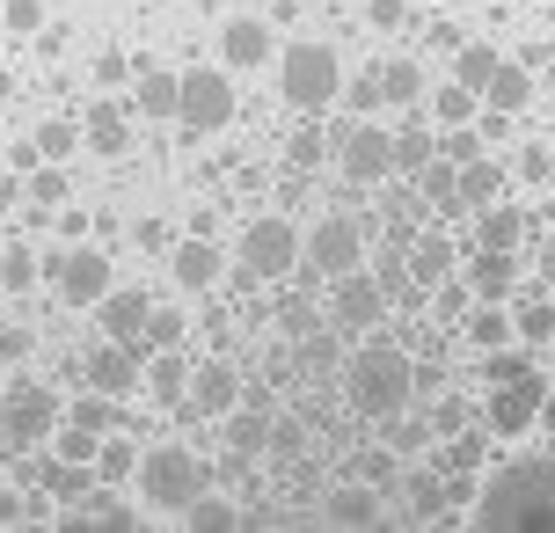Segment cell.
Instances as JSON below:
<instances>
[{"mask_svg":"<svg viewBox=\"0 0 555 533\" xmlns=\"http://www.w3.org/2000/svg\"><path fill=\"white\" fill-rule=\"evenodd\" d=\"M461 424H468V410H461V402H439V439H453Z\"/></svg>","mask_w":555,"mask_h":533,"instance_id":"57","label":"cell"},{"mask_svg":"<svg viewBox=\"0 0 555 533\" xmlns=\"http://www.w3.org/2000/svg\"><path fill=\"white\" fill-rule=\"evenodd\" d=\"M191 373H197V365H183V359H176V343H168L162 359L146 365V380H154V394H162V402H176V394L191 388Z\"/></svg>","mask_w":555,"mask_h":533,"instance_id":"30","label":"cell"},{"mask_svg":"<svg viewBox=\"0 0 555 533\" xmlns=\"http://www.w3.org/2000/svg\"><path fill=\"white\" fill-rule=\"evenodd\" d=\"M278 322H285V337H314V308L300 292H278Z\"/></svg>","mask_w":555,"mask_h":533,"instance_id":"40","label":"cell"},{"mask_svg":"<svg viewBox=\"0 0 555 533\" xmlns=\"http://www.w3.org/2000/svg\"><path fill=\"white\" fill-rule=\"evenodd\" d=\"M95 476H103V482H125V476H139V453L125 446V439H103V453H95Z\"/></svg>","mask_w":555,"mask_h":533,"instance_id":"37","label":"cell"},{"mask_svg":"<svg viewBox=\"0 0 555 533\" xmlns=\"http://www.w3.org/2000/svg\"><path fill=\"white\" fill-rule=\"evenodd\" d=\"M74 146H88V140H81V125H74V117H52V125L37 132V154H44V161H66Z\"/></svg>","mask_w":555,"mask_h":533,"instance_id":"34","label":"cell"},{"mask_svg":"<svg viewBox=\"0 0 555 533\" xmlns=\"http://www.w3.org/2000/svg\"><path fill=\"white\" fill-rule=\"evenodd\" d=\"M548 183H555V161H548Z\"/></svg>","mask_w":555,"mask_h":533,"instance_id":"62","label":"cell"},{"mask_svg":"<svg viewBox=\"0 0 555 533\" xmlns=\"http://www.w3.org/2000/svg\"><path fill=\"white\" fill-rule=\"evenodd\" d=\"M132 103L146 117H168L176 103H183V81H168V74H154V66H146V74H139V88H132Z\"/></svg>","mask_w":555,"mask_h":533,"instance_id":"26","label":"cell"},{"mask_svg":"<svg viewBox=\"0 0 555 533\" xmlns=\"http://www.w3.org/2000/svg\"><path fill=\"white\" fill-rule=\"evenodd\" d=\"M59 292H66L74 308H103V292H111V256H103V249H66Z\"/></svg>","mask_w":555,"mask_h":533,"instance_id":"12","label":"cell"},{"mask_svg":"<svg viewBox=\"0 0 555 533\" xmlns=\"http://www.w3.org/2000/svg\"><path fill=\"white\" fill-rule=\"evenodd\" d=\"M37 505H23V497H0V526H15V519H29Z\"/></svg>","mask_w":555,"mask_h":533,"instance_id":"58","label":"cell"},{"mask_svg":"<svg viewBox=\"0 0 555 533\" xmlns=\"http://www.w3.org/2000/svg\"><path fill=\"white\" fill-rule=\"evenodd\" d=\"M146 314H154V308H146L139 292H103V314H95V322H103V337L146 351Z\"/></svg>","mask_w":555,"mask_h":533,"instance_id":"13","label":"cell"},{"mask_svg":"<svg viewBox=\"0 0 555 533\" xmlns=\"http://www.w3.org/2000/svg\"><path fill=\"white\" fill-rule=\"evenodd\" d=\"M453 81H468L475 95H482V88L498 81V52H490V44H461V52H453Z\"/></svg>","mask_w":555,"mask_h":533,"instance_id":"27","label":"cell"},{"mask_svg":"<svg viewBox=\"0 0 555 533\" xmlns=\"http://www.w3.org/2000/svg\"><path fill=\"white\" fill-rule=\"evenodd\" d=\"M416 191L431 197V205H439V212H453V191H461V161H431V169H416Z\"/></svg>","mask_w":555,"mask_h":533,"instance_id":"28","label":"cell"},{"mask_svg":"<svg viewBox=\"0 0 555 533\" xmlns=\"http://www.w3.org/2000/svg\"><path fill=\"white\" fill-rule=\"evenodd\" d=\"M330 519L336 526H380L388 511H380V497L365 482H344V490H330Z\"/></svg>","mask_w":555,"mask_h":533,"instance_id":"17","label":"cell"},{"mask_svg":"<svg viewBox=\"0 0 555 533\" xmlns=\"http://www.w3.org/2000/svg\"><path fill=\"white\" fill-rule=\"evenodd\" d=\"M8 23H15V29H37V23H44V8H37V0H8Z\"/></svg>","mask_w":555,"mask_h":533,"instance_id":"53","label":"cell"},{"mask_svg":"<svg viewBox=\"0 0 555 533\" xmlns=\"http://www.w3.org/2000/svg\"><path fill=\"white\" fill-rule=\"evenodd\" d=\"M183 337V314H146V351H154V343H176Z\"/></svg>","mask_w":555,"mask_h":533,"instance_id":"51","label":"cell"},{"mask_svg":"<svg viewBox=\"0 0 555 533\" xmlns=\"http://www.w3.org/2000/svg\"><path fill=\"white\" fill-rule=\"evenodd\" d=\"M336 161H344L351 183H380V176H395V132L351 125V132H336Z\"/></svg>","mask_w":555,"mask_h":533,"instance_id":"11","label":"cell"},{"mask_svg":"<svg viewBox=\"0 0 555 533\" xmlns=\"http://www.w3.org/2000/svg\"><path fill=\"white\" fill-rule=\"evenodd\" d=\"M380 103H388V81H380V74H359V81L344 88V110H351V117L380 110Z\"/></svg>","mask_w":555,"mask_h":533,"instance_id":"38","label":"cell"},{"mask_svg":"<svg viewBox=\"0 0 555 533\" xmlns=\"http://www.w3.org/2000/svg\"><path fill=\"white\" fill-rule=\"evenodd\" d=\"M512 278H519V263H512V249H482L468 263V285L482 292V300H504L512 292Z\"/></svg>","mask_w":555,"mask_h":533,"instance_id":"19","label":"cell"},{"mask_svg":"<svg viewBox=\"0 0 555 533\" xmlns=\"http://www.w3.org/2000/svg\"><path fill=\"white\" fill-rule=\"evenodd\" d=\"M0 110H8V74H0Z\"/></svg>","mask_w":555,"mask_h":533,"instance_id":"60","label":"cell"},{"mask_svg":"<svg viewBox=\"0 0 555 533\" xmlns=\"http://www.w3.org/2000/svg\"><path fill=\"white\" fill-rule=\"evenodd\" d=\"M37 490H52V505H81L88 490V460H59V453H44V468H37Z\"/></svg>","mask_w":555,"mask_h":533,"instance_id":"16","label":"cell"},{"mask_svg":"<svg viewBox=\"0 0 555 533\" xmlns=\"http://www.w3.org/2000/svg\"><path fill=\"white\" fill-rule=\"evenodd\" d=\"M183 519H191V526H205V533H220V526H242V511L227 505V497H205V490L191 497V511H183Z\"/></svg>","mask_w":555,"mask_h":533,"instance_id":"35","label":"cell"},{"mask_svg":"<svg viewBox=\"0 0 555 533\" xmlns=\"http://www.w3.org/2000/svg\"><path fill=\"white\" fill-rule=\"evenodd\" d=\"M139 490L154 511H191V497L205 490V468H197L191 446H154L139 453Z\"/></svg>","mask_w":555,"mask_h":533,"instance_id":"3","label":"cell"},{"mask_svg":"<svg viewBox=\"0 0 555 533\" xmlns=\"http://www.w3.org/2000/svg\"><path fill=\"white\" fill-rule=\"evenodd\" d=\"M431 161H439V140H431V125H402V132H395V169L402 176H416V169H431Z\"/></svg>","mask_w":555,"mask_h":533,"instance_id":"22","label":"cell"},{"mask_svg":"<svg viewBox=\"0 0 555 533\" xmlns=\"http://www.w3.org/2000/svg\"><path fill=\"white\" fill-rule=\"evenodd\" d=\"M271 58V29L263 23H227V66H263Z\"/></svg>","mask_w":555,"mask_h":533,"instance_id":"24","label":"cell"},{"mask_svg":"<svg viewBox=\"0 0 555 533\" xmlns=\"http://www.w3.org/2000/svg\"><path fill=\"white\" fill-rule=\"evenodd\" d=\"M482 526H555V453H519L475 490Z\"/></svg>","mask_w":555,"mask_h":533,"instance_id":"1","label":"cell"},{"mask_svg":"<svg viewBox=\"0 0 555 533\" xmlns=\"http://www.w3.org/2000/svg\"><path fill=\"white\" fill-rule=\"evenodd\" d=\"M365 234H373V220H351V212H330V220L307 234V271H322V278H336V271H359L365 256Z\"/></svg>","mask_w":555,"mask_h":533,"instance_id":"8","label":"cell"},{"mask_svg":"<svg viewBox=\"0 0 555 533\" xmlns=\"http://www.w3.org/2000/svg\"><path fill=\"white\" fill-rule=\"evenodd\" d=\"M103 439H111V431H88V424H66V431H52V453H59V460H88V468H95V453H103Z\"/></svg>","mask_w":555,"mask_h":533,"instance_id":"29","label":"cell"},{"mask_svg":"<svg viewBox=\"0 0 555 533\" xmlns=\"http://www.w3.org/2000/svg\"><path fill=\"white\" fill-rule=\"evenodd\" d=\"M431 117H439V125H468V117H475V88L468 81L439 88V95H431Z\"/></svg>","mask_w":555,"mask_h":533,"instance_id":"36","label":"cell"},{"mask_svg":"<svg viewBox=\"0 0 555 533\" xmlns=\"http://www.w3.org/2000/svg\"><path fill=\"white\" fill-rule=\"evenodd\" d=\"M285 103L293 110H330L336 88H344V66H336L330 44H285Z\"/></svg>","mask_w":555,"mask_h":533,"instance_id":"4","label":"cell"},{"mask_svg":"<svg viewBox=\"0 0 555 533\" xmlns=\"http://www.w3.org/2000/svg\"><path fill=\"white\" fill-rule=\"evenodd\" d=\"M380 314H388V292H380L373 271H336L330 278V322L336 329H373Z\"/></svg>","mask_w":555,"mask_h":533,"instance_id":"10","label":"cell"},{"mask_svg":"<svg viewBox=\"0 0 555 533\" xmlns=\"http://www.w3.org/2000/svg\"><path fill=\"white\" fill-rule=\"evenodd\" d=\"M380 81H388V103H416V95H424V66H416V58H388Z\"/></svg>","mask_w":555,"mask_h":533,"instance_id":"32","label":"cell"},{"mask_svg":"<svg viewBox=\"0 0 555 533\" xmlns=\"http://www.w3.org/2000/svg\"><path fill=\"white\" fill-rule=\"evenodd\" d=\"M263 431H271V424L256 417V410H242V417L227 424V439H234V453H256V446H263Z\"/></svg>","mask_w":555,"mask_h":533,"instance_id":"44","label":"cell"},{"mask_svg":"<svg viewBox=\"0 0 555 533\" xmlns=\"http://www.w3.org/2000/svg\"><path fill=\"white\" fill-rule=\"evenodd\" d=\"M37 278H44V263H37L29 249H8V256H0V285H37Z\"/></svg>","mask_w":555,"mask_h":533,"instance_id":"41","label":"cell"},{"mask_svg":"<svg viewBox=\"0 0 555 533\" xmlns=\"http://www.w3.org/2000/svg\"><path fill=\"white\" fill-rule=\"evenodd\" d=\"M0 359H29V329H0Z\"/></svg>","mask_w":555,"mask_h":533,"instance_id":"55","label":"cell"},{"mask_svg":"<svg viewBox=\"0 0 555 533\" xmlns=\"http://www.w3.org/2000/svg\"><path fill=\"white\" fill-rule=\"evenodd\" d=\"M81 140L95 146V154H125V146H132V125H125V110H117V103H95V110H88V125H81Z\"/></svg>","mask_w":555,"mask_h":533,"instance_id":"20","label":"cell"},{"mask_svg":"<svg viewBox=\"0 0 555 533\" xmlns=\"http://www.w3.org/2000/svg\"><path fill=\"white\" fill-rule=\"evenodd\" d=\"M446 161H461V169H468V161H482V140H475L468 125H453V140H446Z\"/></svg>","mask_w":555,"mask_h":533,"instance_id":"48","label":"cell"},{"mask_svg":"<svg viewBox=\"0 0 555 533\" xmlns=\"http://www.w3.org/2000/svg\"><path fill=\"white\" fill-rule=\"evenodd\" d=\"M527 242V212L519 205H482V249H519Z\"/></svg>","mask_w":555,"mask_h":533,"instance_id":"23","label":"cell"},{"mask_svg":"<svg viewBox=\"0 0 555 533\" xmlns=\"http://www.w3.org/2000/svg\"><path fill=\"white\" fill-rule=\"evenodd\" d=\"M410 271H416V285H446L453 271H461V256H453V242H446L439 226H424L410 242Z\"/></svg>","mask_w":555,"mask_h":533,"instance_id":"14","label":"cell"},{"mask_svg":"<svg viewBox=\"0 0 555 533\" xmlns=\"http://www.w3.org/2000/svg\"><path fill=\"white\" fill-rule=\"evenodd\" d=\"M293 263H307V234L293 220H256L249 234H242V271H249V278H285V271H293Z\"/></svg>","mask_w":555,"mask_h":533,"instance_id":"6","label":"cell"},{"mask_svg":"<svg viewBox=\"0 0 555 533\" xmlns=\"http://www.w3.org/2000/svg\"><path fill=\"white\" fill-rule=\"evenodd\" d=\"M111 402H117V394H103V388H95L88 402H74V424H88V431H111V424H117V410H111Z\"/></svg>","mask_w":555,"mask_h":533,"instance_id":"42","label":"cell"},{"mask_svg":"<svg viewBox=\"0 0 555 533\" xmlns=\"http://www.w3.org/2000/svg\"><path fill=\"white\" fill-rule=\"evenodd\" d=\"M512 329H519V314H504V308H482V314H468V337L482 343V351H504V343H512Z\"/></svg>","mask_w":555,"mask_h":533,"instance_id":"31","label":"cell"},{"mask_svg":"<svg viewBox=\"0 0 555 533\" xmlns=\"http://www.w3.org/2000/svg\"><path fill=\"white\" fill-rule=\"evenodd\" d=\"M527 351H490V365H482V373H490V388H498V380H519V373H527Z\"/></svg>","mask_w":555,"mask_h":533,"instance_id":"46","label":"cell"},{"mask_svg":"<svg viewBox=\"0 0 555 533\" xmlns=\"http://www.w3.org/2000/svg\"><path fill=\"white\" fill-rule=\"evenodd\" d=\"M139 351H132V343H103V351H88V380H95V388H103V394H132V380H139Z\"/></svg>","mask_w":555,"mask_h":533,"instance_id":"15","label":"cell"},{"mask_svg":"<svg viewBox=\"0 0 555 533\" xmlns=\"http://www.w3.org/2000/svg\"><path fill=\"white\" fill-rule=\"evenodd\" d=\"M468 292H475V285H461V278L439 285V314H446V322H461V314H468Z\"/></svg>","mask_w":555,"mask_h":533,"instance_id":"49","label":"cell"},{"mask_svg":"<svg viewBox=\"0 0 555 533\" xmlns=\"http://www.w3.org/2000/svg\"><path fill=\"white\" fill-rule=\"evenodd\" d=\"M227 271V256L212 249V242H183V249H176V278L183 285H212Z\"/></svg>","mask_w":555,"mask_h":533,"instance_id":"25","label":"cell"},{"mask_svg":"<svg viewBox=\"0 0 555 533\" xmlns=\"http://www.w3.org/2000/svg\"><path fill=\"white\" fill-rule=\"evenodd\" d=\"M482 95H490L498 110H519V103H527V74H519V66H498V81L482 88Z\"/></svg>","mask_w":555,"mask_h":533,"instance_id":"39","label":"cell"},{"mask_svg":"<svg viewBox=\"0 0 555 533\" xmlns=\"http://www.w3.org/2000/svg\"><path fill=\"white\" fill-rule=\"evenodd\" d=\"M541 431H555V394H548V402H541Z\"/></svg>","mask_w":555,"mask_h":533,"instance_id":"59","label":"cell"},{"mask_svg":"<svg viewBox=\"0 0 555 533\" xmlns=\"http://www.w3.org/2000/svg\"><path fill=\"white\" fill-rule=\"evenodd\" d=\"M498 191H504V176L490 161H468L461 169V191H453V212H482V205H498Z\"/></svg>","mask_w":555,"mask_h":533,"instance_id":"21","label":"cell"},{"mask_svg":"<svg viewBox=\"0 0 555 533\" xmlns=\"http://www.w3.org/2000/svg\"><path fill=\"white\" fill-rule=\"evenodd\" d=\"M0 205H8V183H0Z\"/></svg>","mask_w":555,"mask_h":533,"instance_id":"61","label":"cell"},{"mask_svg":"<svg viewBox=\"0 0 555 533\" xmlns=\"http://www.w3.org/2000/svg\"><path fill=\"white\" fill-rule=\"evenodd\" d=\"M519 337H527V343H548L555 337V308H527V314H519Z\"/></svg>","mask_w":555,"mask_h":533,"instance_id":"47","label":"cell"},{"mask_svg":"<svg viewBox=\"0 0 555 533\" xmlns=\"http://www.w3.org/2000/svg\"><path fill=\"white\" fill-rule=\"evenodd\" d=\"M410 388H416V365L395 343H365L359 359H351V402H359L365 417L388 424L395 410H410Z\"/></svg>","mask_w":555,"mask_h":533,"instance_id":"2","label":"cell"},{"mask_svg":"<svg viewBox=\"0 0 555 533\" xmlns=\"http://www.w3.org/2000/svg\"><path fill=\"white\" fill-rule=\"evenodd\" d=\"M176 117H183L191 132H220L227 117H234V81H227L220 66H197V74H183V103H176Z\"/></svg>","mask_w":555,"mask_h":533,"instance_id":"9","label":"cell"},{"mask_svg":"<svg viewBox=\"0 0 555 533\" xmlns=\"http://www.w3.org/2000/svg\"><path fill=\"white\" fill-rule=\"evenodd\" d=\"M59 424V402L52 388H37V380H15V388L0 394V431H8V446H44Z\"/></svg>","mask_w":555,"mask_h":533,"instance_id":"7","label":"cell"},{"mask_svg":"<svg viewBox=\"0 0 555 533\" xmlns=\"http://www.w3.org/2000/svg\"><path fill=\"white\" fill-rule=\"evenodd\" d=\"M431 431H439V424H424V417H410V410H395V417H388V446H395V453H424V446H431Z\"/></svg>","mask_w":555,"mask_h":533,"instance_id":"33","label":"cell"},{"mask_svg":"<svg viewBox=\"0 0 555 533\" xmlns=\"http://www.w3.org/2000/svg\"><path fill=\"white\" fill-rule=\"evenodd\" d=\"M271 453H300V424H271Z\"/></svg>","mask_w":555,"mask_h":533,"instance_id":"54","label":"cell"},{"mask_svg":"<svg viewBox=\"0 0 555 533\" xmlns=\"http://www.w3.org/2000/svg\"><path fill=\"white\" fill-rule=\"evenodd\" d=\"M373 29H402V0H373Z\"/></svg>","mask_w":555,"mask_h":533,"instance_id":"56","label":"cell"},{"mask_svg":"<svg viewBox=\"0 0 555 533\" xmlns=\"http://www.w3.org/2000/svg\"><path fill=\"white\" fill-rule=\"evenodd\" d=\"M29 197H37L44 212H59V197H66V176H59V161H52V169H37V176H29Z\"/></svg>","mask_w":555,"mask_h":533,"instance_id":"45","label":"cell"},{"mask_svg":"<svg viewBox=\"0 0 555 533\" xmlns=\"http://www.w3.org/2000/svg\"><path fill=\"white\" fill-rule=\"evenodd\" d=\"M541 402H548V373H541V365H527L519 380H498V388H490L482 424H490L498 439H519V431H533V424H541Z\"/></svg>","mask_w":555,"mask_h":533,"instance_id":"5","label":"cell"},{"mask_svg":"<svg viewBox=\"0 0 555 533\" xmlns=\"http://www.w3.org/2000/svg\"><path fill=\"white\" fill-rule=\"evenodd\" d=\"M336 359H344V329H336V337H307V351H300L307 373H330Z\"/></svg>","mask_w":555,"mask_h":533,"instance_id":"43","label":"cell"},{"mask_svg":"<svg viewBox=\"0 0 555 533\" xmlns=\"http://www.w3.org/2000/svg\"><path fill=\"white\" fill-rule=\"evenodd\" d=\"M234 402H242V380H234L220 359L197 365V380H191V410H234Z\"/></svg>","mask_w":555,"mask_h":533,"instance_id":"18","label":"cell"},{"mask_svg":"<svg viewBox=\"0 0 555 533\" xmlns=\"http://www.w3.org/2000/svg\"><path fill=\"white\" fill-rule=\"evenodd\" d=\"M359 476L373 482V490H388V482H395V446H388V453H365V460H359Z\"/></svg>","mask_w":555,"mask_h":533,"instance_id":"50","label":"cell"},{"mask_svg":"<svg viewBox=\"0 0 555 533\" xmlns=\"http://www.w3.org/2000/svg\"><path fill=\"white\" fill-rule=\"evenodd\" d=\"M95 81H103V88L132 81V58H125V52H103V58H95Z\"/></svg>","mask_w":555,"mask_h":533,"instance_id":"52","label":"cell"}]
</instances>
